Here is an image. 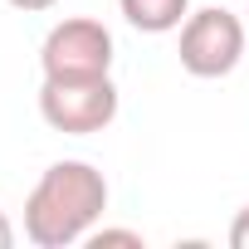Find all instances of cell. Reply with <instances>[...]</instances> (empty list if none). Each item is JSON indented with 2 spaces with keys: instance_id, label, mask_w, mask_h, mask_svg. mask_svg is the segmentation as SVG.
<instances>
[{
  "instance_id": "obj_1",
  "label": "cell",
  "mask_w": 249,
  "mask_h": 249,
  "mask_svg": "<svg viewBox=\"0 0 249 249\" xmlns=\"http://www.w3.org/2000/svg\"><path fill=\"white\" fill-rule=\"evenodd\" d=\"M107 210V181L88 161H54L25 200V239L35 249L83 244Z\"/></svg>"
},
{
  "instance_id": "obj_2",
  "label": "cell",
  "mask_w": 249,
  "mask_h": 249,
  "mask_svg": "<svg viewBox=\"0 0 249 249\" xmlns=\"http://www.w3.org/2000/svg\"><path fill=\"white\" fill-rule=\"evenodd\" d=\"M244 20L220 10V5H205V10H191L186 25H181V69L191 78H225L239 69L244 59Z\"/></svg>"
},
{
  "instance_id": "obj_3",
  "label": "cell",
  "mask_w": 249,
  "mask_h": 249,
  "mask_svg": "<svg viewBox=\"0 0 249 249\" xmlns=\"http://www.w3.org/2000/svg\"><path fill=\"white\" fill-rule=\"evenodd\" d=\"M39 117L54 132L93 137L117 117V88H112V78H44Z\"/></svg>"
},
{
  "instance_id": "obj_4",
  "label": "cell",
  "mask_w": 249,
  "mask_h": 249,
  "mask_svg": "<svg viewBox=\"0 0 249 249\" xmlns=\"http://www.w3.org/2000/svg\"><path fill=\"white\" fill-rule=\"evenodd\" d=\"M44 78H107L112 73V35L103 20L73 15L59 20L39 44Z\"/></svg>"
},
{
  "instance_id": "obj_5",
  "label": "cell",
  "mask_w": 249,
  "mask_h": 249,
  "mask_svg": "<svg viewBox=\"0 0 249 249\" xmlns=\"http://www.w3.org/2000/svg\"><path fill=\"white\" fill-rule=\"evenodd\" d=\"M117 10H122V20H127L132 30H142V35H171V30L186 25L191 0H117Z\"/></svg>"
},
{
  "instance_id": "obj_6",
  "label": "cell",
  "mask_w": 249,
  "mask_h": 249,
  "mask_svg": "<svg viewBox=\"0 0 249 249\" xmlns=\"http://www.w3.org/2000/svg\"><path fill=\"white\" fill-rule=\"evenodd\" d=\"M88 244L93 249H103V244H132V249H142V234L137 230H93Z\"/></svg>"
},
{
  "instance_id": "obj_7",
  "label": "cell",
  "mask_w": 249,
  "mask_h": 249,
  "mask_svg": "<svg viewBox=\"0 0 249 249\" xmlns=\"http://www.w3.org/2000/svg\"><path fill=\"white\" fill-rule=\"evenodd\" d=\"M230 244H234V249H249V205L234 215V225H230Z\"/></svg>"
},
{
  "instance_id": "obj_8",
  "label": "cell",
  "mask_w": 249,
  "mask_h": 249,
  "mask_svg": "<svg viewBox=\"0 0 249 249\" xmlns=\"http://www.w3.org/2000/svg\"><path fill=\"white\" fill-rule=\"evenodd\" d=\"M10 5H15V10H30V15H35V10H54L59 0H10Z\"/></svg>"
},
{
  "instance_id": "obj_9",
  "label": "cell",
  "mask_w": 249,
  "mask_h": 249,
  "mask_svg": "<svg viewBox=\"0 0 249 249\" xmlns=\"http://www.w3.org/2000/svg\"><path fill=\"white\" fill-rule=\"evenodd\" d=\"M15 244V225L5 220V210H0V249H10Z\"/></svg>"
}]
</instances>
